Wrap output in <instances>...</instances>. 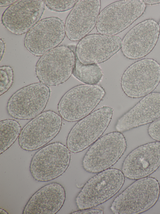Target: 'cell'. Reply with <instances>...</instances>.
Listing matches in <instances>:
<instances>
[{
    "label": "cell",
    "instance_id": "cell-5",
    "mask_svg": "<svg viewBox=\"0 0 160 214\" xmlns=\"http://www.w3.org/2000/svg\"><path fill=\"white\" fill-rule=\"evenodd\" d=\"M127 147L126 139L121 132L108 133L97 140L87 151L82 161V167L91 173L107 169L118 161Z\"/></svg>",
    "mask_w": 160,
    "mask_h": 214
},
{
    "label": "cell",
    "instance_id": "cell-24",
    "mask_svg": "<svg viewBox=\"0 0 160 214\" xmlns=\"http://www.w3.org/2000/svg\"><path fill=\"white\" fill-rule=\"evenodd\" d=\"M148 133L152 139L160 142V118L150 124L148 128Z\"/></svg>",
    "mask_w": 160,
    "mask_h": 214
},
{
    "label": "cell",
    "instance_id": "cell-8",
    "mask_svg": "<svg viewBox=\"0 0 160 214\" xmlns=\"http://www.w3.org/2000/svg\"><path fill=\"white\" fill-rule=\"evenodd\" d=\"M160 82V64L152 59H144L130 65L121 80L122 89L128 97L138 98L152 93Z\"/></svg>",
    "mask_w": 160,
    "mask_h": 214
},
{
    "label": "cell",
    "instance_id": "cell-10",
    "mask_svg": "<svg viewBox=\"0 0 160 214\" xmlns=\"http://www.w3.org/2000/svg\"><path fill=\"white\" fill-rule=\"evenodd\" d=\"M49 88L41 83L23 87L8 101L7 110L12 117L20 120L33 119L42 113L50 95Z\"/></svg>",
    "mask_w": 160,
    "mask_h": 214
},
{
    "label": "cell",
    "instance_id": "cell-21",
    "mask_svg": "<svg viewBox=\"0 0 160 214\" xmlns=\"http://www.w3.org/2000/svg\"><path fill=\"white\" fill-rule=\"evenodd\" d=\"M21 126L17 121L6 119L0 122V153L8 149L19 136Z\"/></svg>",
    "mask_w": 160,
    "mask_h": 214
},
{
    "label": "cell",
    "instance_id": "cell-20",
    "mask_svg": "<svg viewBox=\"0 0 160 214\" xmlns=\"http://www.w3.org/2000/svg\"><path fill=\"white\" fill-rule=\"evenodd\" d=\"M72 74L86 84L97 85L102 79L103 73L97 64H84L76 57Z\"/></svg>",
    "mask_w": 160,
    "mask_h": 214
},
{
    "label": "cell",
    "instance_id": "cell-27",
    "mask_svg": "<svg viewBox=\"0 0 160 214\" xmlns=\"http://www.w3.org/2000/svg\"><path fill=\"white\" fill-rule=\"evenodd\" d=\"M0 59L1 61L2 57L5 49L4 43L3 41V40H2L1 39H0Z\"/></svg>",
    "mask_w": 160,
    "mask_h": 214
},
{
    "label": "cell",
    "instance_id": "cell-30",
    "mask_svg": "<svg viewBox=\"0 0 160 214\" xmlns=\"http://www.w3.org/2000/svg\"><path fill=\"white\" fill-rule=\"evenodd\" d=\"M159 24V27H160V20H159V24Z\"/></svg>",
    "mask_w": 160,
    "mask_h": 214
},
{
    "label": "cell",
    "instance_id": "cell-14",
    "mask_svg": "<svg viewBox=\"0 0 160 214\" xmlns=\"http://www.w3.org/2000/svg\"><path fill=\"white\" fill-rule=\"evenodd\" d=\"M44 9L43 0H17L4 11L2 22L12 33L22 35L38 22Z\"/></svg>",
    "mask_w": 160,
    "mask_h": 214
},
{
    "label": "cell",
    "instance_id": "cell-23",
    "mask_svg": "<svg viewBox=\"0 0 160 214\" xmlns=\"http://www.w3.org/2000/svg\"><path fill=\"white\" fill-rule=\"evenodd\" d=\"M50 10L56 12L67 11L73 8L78 0H43Z\"/></svg>",
    "mask_w": 160,
    "mask_h": 214
},
{
    "label": "cell",
    "instance_id": "cell-16",
    "mask_svg": "<svg viewBox=\"0 0 160 214\" xmlns=\"http://www.w3.org/2000/svg\"><path fill=\"white\" fill-rule=\"evenodd\" d=\"M160 166V142L148 143L135 149L124 159L122 172L126 177L138 179L152 174Z\"/></svg>",
    "mask_w": 160,
    "mask_h": 214
},
{
    "label": "cell",
    "instance_id": "cell-7",
    "mask_svg": "<svg viewBox=\"0 0 160 214\" xmlns=\"http://www.w3.org/2000/svg\"><path fill=\"white\" fill-rule=\"evenodd\" d=\"M113 109L104 106L80 120L72 127L67 139L68 148L71 152H80L95 142L108 126Z\"/></svg>",
    "mask_w": 160,
    "mask_h": 214
},
{
    "label": "cell",
    "instance_id": "cell-15",
    "mask_svg": "<svg viewBox=\"0 0 160 214\" xmlns=\"http://www.w3.org/2000/svg\"><path fill=\"white\" fill-rule=\"evenodd\" d=\"M118 36L93 34L83 38L77 44L76 57L84 64H97L107 60L121 48Z\"/></svg>",
    "mask_w": 160,
    "mask_h": 214
},
{
    "label": "cell",
    "instance_id": "cell-19",
    "mask_svg": "<svg viewBox=\"0 0 160 214\" xmlns=\"http://www.w3.org/2000/svg\"><path fill=\"white\" fill-rule=\"evenodd\" d=\"M66 198L65 191L60 184H47L37 191L25 206L23 214H55L62 206Z\"/></svg>",
    "mask_w": 160,
    "mask_h": 214
},
{
    "label": "cell",
    "instance_id": "cell-9",
    "mask_svg": "<svg viewBox=\"0 0 160 214\" xmlns=\"http://www.w3.org/2000/svg\"><path fill=\"white\" fill-rule=\"evenodd\" d=\"M70 161V153L68 147L60 142H54L35 153L30 163V172L38 181H49L64 173Z\"/></svg>",
    "mask_w": 160,
    "mask_h": 214
},
{
    "label": "cell",
    "instance_id": "cell-6",
    "mask_svg": "<svg viewBox=\"0 0 160 214\" xmlns=\"http://www.w3.org/2000/svg\"><path fill=\"white\" fill-rule=\"evenodd\" d=\"M146 8L142 0H123L108 5L99 13L96 29L100 34L115 35L142 15Z\"/></svg>",
    "mask_w": 160,
    "mask_h": 214
},
{
    "label": "cell",
    "instance_id": "cell-12",
    "mask_svg": "<svg viewBox=\"0 0 160 214\" xmlns=\"http://www.w3.org/2000/svg\"><path fill=\"white\" fill-rule=\"evenodd\" d=\"M66 35L63 21L56 17L43 19L34 25L27 33L24 44L32 54L42 56L57 47Z\"/></svg>",
    "mask_w": 160,
    "mask_h": 214
},
{
    "label": "cell",
    "instance_id": "cell-26",
    "mask_svg": "<svg viewBox=\"0 0 160 214\" xmlns=\"http://www.w3.org/2000/svg\"><path fill=\"white\" fill-rule=\"evenodd\" d=\"M17 0H2L0 1V6L1 7L7 6L11 5L15 2Z\"/></svg>",
    "mask_w": 160,
    "mask_h": 214
},
{
    "label": "cell",
    "instance_id": "cell-13",
    "mask_svg": "<svg viewBox=\"0 0 160 214\" xmlns=\"http://www.w3.org/2000/svg\"><path fill=\"white\" fill-rule=\"evenodd\" d=\"M160 32L159 24L152 19H146L137 24L122 40L121 48L123 55L132 60L146 56L156 45Z\"/></svg>",
    "mask_w": 160,
    "mask_h": 214
},
{
    "label": "cell",
    "instance_id": "cell-2",
    "mask_svg": "<svg viewBox=\"0 0 160 214\" xmlns=\"http://www.w3.org/2000/svg\"><path fill=\"white\" fill-rule=\"evenodd\" d=\"M125 176L119 169H108L99 172L84 185L75 199L80 210L92 208L106 202L123 186Z\"/></svg>",
    "mask_w": 160,
    "mask_h": 214
},
{
    "label": "cell",
    "instance_id": "cell-25",
    "mask_svg": "<svg viewBox=\"0 0 160 214\" xmlns=\"http://www.w3.org/2000/svg\"><path fill=\"white\" fill-rule=\"evenodd\" d=\"M103 211L102 209L95 208H88L82 210H80L79 211H76L72 213V214H103Z\"/></svg>",
    "mask_w": 160,
    "mask_h": 214
},
{
    "label": "cell",
    "instance_id": "cell-4",
    "mask_svg": "<svg viewBox=\"0 0 160 214\" xmlns=\"http://www.w3.org/2000/svg\"><path fill=\"white\" fill-rule=\"evenodd\" d=\"M75 53L70 47L58 46L41 56L36 66V76L40 83L56 86L67 81L72 73Z\"/></svg>",
    "mask_w": 160,
    "mask_h": 214
},
{
    "label": "cell",
    "instance_id": "cell-1",
    "mask_svg": "<svg viewBox=\"0 0 160 214\" xmlns=\"http://www.w3.org/2000/svg\"><path fill=\"white\" fill-rule=\"evenodd\" d=\"M160 193L158 181L152 177L136 180L117 197L110 207L116 214H138L153 206Z\"/></svg>",
    "mask_w": 160,
    "mask_h": 214
},
{
    "label": "cell",
    "instance_id": "cell-29",
    "mask_svg": "<svg viewBox=\"0 0 160 214\" xmlns=\"http://www.w3.org/2000/svg\"><path fill=\"white\" fill-rule=\"evenodd\" d=\"M0 214H8V213L4 210L1 209L0 211Z\"/></svg>",
    "mask_w": 160,
    "mask_h": 214
},
{
    "label": "cell",
    "instance_id": "cell-11",
    "mask_svg": "<svg viewBox=\"0 0 160 214\" xmlns=\"http://www.w3.org/2000/svg\"><path fill=\"white\" fill-rule=\"evenodd\" d=\"M62 117L54 111L43 112L28 122L22 129L18 143L23 149L36 150L54 138L60 131Z\"/></svg>",
    "mask_w": 160,
    "mask_h": 214
},
{
    "label": "cell",
    "instance_id": "cell-3",
    "mask_svg": "<svg viewBox=\"0 0 160 214\" xmlns=\"http://www.w3.org/2000/svg\"><path fill=\"white\" fill-rule=\"evenodd\" d=\"M105 91L97 85L81 84L66 92L58 104L61 117L69 122L81 120L93 110L103 99Z\"/></svg>",
    "mask_w": 160,
    "mask_h": 214
},
{
    "label": "cell",
    "instance_id": "cell-18",
    "mask_svg": "<svg viewBox=\"0 0 160 214\" xmlns=\"http://www.w3.org/2000/svg\"><path fill=\"white\" fill-rule=\"evenodd\" d=\"M160 118V93L144 96L118 120L115 128L122 132L152 123Z\"/></svg>",
    "mask_w": 160,
    "mask_h": 214
},
{
    "label": "cell",
    "instance_id": "cell-22",
    "mask_svg": "<svg viewBox=\"0 0 160 214\" xmlns=\"http://www.w3.org/2000/svg\"><path fill=\"white\" fill-rule=\"evenodd\" d=\"M0 95L7 92L12 86L13 81V72L9 66H3L0 67Z\"/></svg>",
    "mask_w": 160,
    "mask_h": 214
},
{
    "label": "cell",
    "instance_id": "cell-17",
    "mask_svg": "<svg viewBox=\"0 0 160 214\" xmlns=\"http://www.w3.org/2000/svg\"><path fill=\"white\" fill-rule=\"evenodd\" d=\"M100 7L99 0H78L66 20L68 38L77 41L86 36L96 24Z\"/></svg>",
    "mask_w": 160,
    "mask_h": 214
},
{
    "label": "cell",
    "instance_id": "cell-28",
    "mask_svg": "<svg viewBox=\"0 0 160 214\" xmlns=\"http://www.w3.org/2000/svg\"><path fill=\"white\" fill-rule=\"evenodd\" d=\"M144 3L146 4L154 5L160 3V0H143Z\"/></svg>",
    "mask_w": 160,
    "mask_h": 214
}]
</instances>
